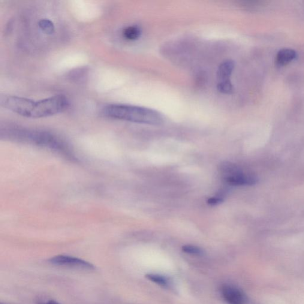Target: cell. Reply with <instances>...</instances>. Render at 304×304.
<instances>
[{"instance_id": "obj_10", "label": "cell", "mask_w": 304, "mask_h": 304, "mask_svg": "<svg viewBox=\"0 0 304 304\" xmlns=\"http://www.w3.org/2000/svg\"><path fill=\"white\" fill-rule=\"evenodd\" d=\"M39 27L45 34H53L55 31V26L51 20L48 19H42L39 22Z\"/></svg>"}, {"instance_id": "obj_11", "label": "cell", "mask_w": 304, "mask_h": 304, "mask_svg": "<svg viewBox=\"0 0 304 304\" xmlns=\"http://www.w3.org/2000/svg\"><path fill=\"white\" fill-rule=\"evenodd\" d=\"M146 278L149 281L162 286V287H166L168 284V279L163 276L156 275V274H147Z\"/></svg>"}, {"instance_id": "obj_7", "label": "cell", "mask_w": 304, "mask_h": 304, "mask_svg": "<svg viewBox=\"0 0 304 304\" xmlns=\"http://www.w3.org/2000/svg\"><path fill=\"white\" fill-rule=\"evenodd\" d=\"M298 54L296 51L290 48H284L279 51L276 57L277 64L285 66L294 61L297 58Z\"/></svg>"}, {"instance_id": "obj_1", "label": "cell", "mask_w": 304, "mask_h": 304, "mask_svg": "<svg viewBox=\"0 0 304 304\" xmlns=\"http://www.w3.org/2000/svg\"><path fill=\"white\" fill-rule=\"evenodd\" d=\"M110 118L150 125H159L163 117L157 111L149 108L122 104H110L103 109Z\"/></svg>"}, {"instance_id": "obj_6", "label": "cell", "mask_w": 304, "mask_h": 304, "mask_svg": "<svg viewBox=\"0 0 304 304\" xmlns=\"http://www.w3.org/2000/svg\"><path fill=\"white\" fill-rule=\"evenodd\" d=\"M221 290L223 298L228 304H249L245 295L234 286L224 285Z\"/></svg>"}, {"instance_id": "obj_9", "label": "cell", "mask_w": 304, "mask_h": 304, "mask_svg": "<svg viewBox=\"0 0 304 304\" xmlns=\"http://www.w3.org/2000/svg\"><path fill=\"white\" fill-rule=\"evenodd\" d=\"M141 29L137 26H130L125 28L122 31L123 37L129 41H135L140 38Z\"/></svg>"}, {"instance_id": "obj_8", "label": "cell", "mask_w": 304, "mask_h": 304, "mask_svg": "<svg viewBox=\"0 0 304 304\" xmlns=\"http://www.w3.org/2000/svg\"><path fill=\"white\" fill-rule=\"evenodd\" d=\"M235 67L234 62L232 60H227L220 65L218 70V77L221 82L230 80V77Z\"/></svg>"}, {"instance_id": "obj_12", "label": "cell", "mask_w": 304, "mask_h": 304, "mask_svg": "<svg viewBox=\"0 0 304 304\" xmlns=\"http://www.w3.org/2000/svg\"><path fill=\"white\" fill-rule=\"evenodd\" d=\"M218 89L222 93L230 94V93L233 92L234 88L230 80H227L220 82L218 85Z\"/></svg>"}, {"instance_id": "obj_3", "label": "cell", "mask_w": 304, "mask_h": 304, "mask_svg": "<svg viewBox=\"0 0 304 304\" xmlns=\"http://www.w3.org/2000/svg\"><path fill=\"white\" fill-rule=\"evenodd\" d=\"M220 170L223 179L231 185H251L257 182L254 177L243 173L234 165L227 162L221 165Z\"/></svg>"}, {"instance_id": "obj_16", "label": "cell", "mask_w": 304, "mask_h": 304, "mask_svg": "<svg viewBox=\"0 0 304 304\" xmlns=\"http://www.w3.org/2000/svg\"></svg>"}, {"instance_id": "obj_15", "label": "cell", "mask_w": 304, "mask_h": 304, "mask_svg": "<svg viewBox=\"0 0 304 304\" xmlns=\"http://www.w3.org/2000/svg\"><path fill=\"white\" fill-rule=\"evenodd\" d=\"M38 304H60L55 302V301L49 300V301H48V302L38 303Z\"/></svg>"}, {"instance_id": "obj_14", "label": "cell", "mask_w": 304, "mask_h": 304, "mask_svg": "<svg viewBox=\"0 0 304 304\" xmlns=\"http://www.w3.org/2000/svg\"><path fill=\"white\" fill-rule=\"evenodd\" d=\"M223 201H224V199L222 197H212L210 198L207 200V203L210 204V205L215 206L222 203Z\"/></svg>"}, {"instance_id": "obj_13", "label": "cell", "mask_w": 304, "mask_h": 304, "mask_svg": "<svg viewBox=\"0 0 304 304\" xmlns=\"http://www.w3.org/2000/svg\"><path fill=\"white\" fill-rule=\"evenodd\" d=\"M182 249L183 252H185V253L190 254L200 255L202 254L203 252L202 249L199 247H198V246L194 245H184L182 246Z\"/></svg>"}, {"instance_id": "obj_2", "label": "cell", "mask_w": 304, "mask_h": 304, "mask_svg": "<svg viewBox=\"0 0 304 304\" xmlns=\"http://www.w3.org/2000/svg\"><path fill=\"white\" fill-rule=\"evenodd\" d=\"M68 105L67 98L62 95L35 101L31 119H41L53 116L64 111Z\"/></svg>"}, {"instance_id": "obj_4", "label": "cell", "mask_w": 304, "mask_h": 304, "mask_svg": "<svg viewBox=\"0 0 304 304\" xmlns=\"http://www.w3.org/2000/svg\"><path fill=\"white\" fill-rule=\"evenodd\" d=\"M1 106L20 116L31 118L34 101L15 96H1Z\"/></svg>"}, {"instance_id": "obj_5", "label": "cell", "mask_w": 304, "mask_h": 304, "mask_svg": "<svg viewBox=\"0 0 304 304\" xmlns=\"http://www.w3.org/2000/svg\"><path fill=\"white\" fill-rule=\"evenodd\" d=\"M51 264L56 266L76 268L85 270H93L94 266L86 261L76 257L68 256V255H59L51 258L50 260Z\"/></svg>"}]
</instances>
